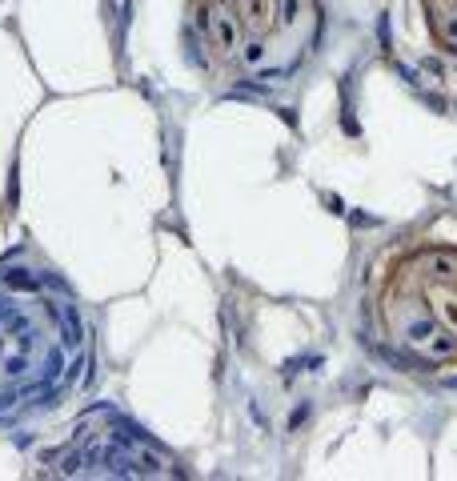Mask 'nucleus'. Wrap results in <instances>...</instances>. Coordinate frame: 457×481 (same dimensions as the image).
<instances>
[{"label":"nucleus","instance_id":"nucleus-4","mask_svg":"<svg viewBox=\"0 0 457 481\" xmlns=\"http://www.w3.org/2000/svg\"><path fill=\"white\" fill-rule=\"evenodd\" d=\"M381 40L409 85L457 109V0H381Z\"/></svg>","mask_w":457,"mask_h":481},{"label":"nucleus","instance_id":"nucleus-2","mask_svg":"<svg viewBox=\"0 0 457 481\" xmlns=\"http://www.w3.org/2000/svg\"><path fill=\"white\" fill-rule=\"evenodd\" d=\"M361 333L397 369L457 377V213L409 225L369 257Z\"/></svg>","mask_w":457,"mask_h":481},{"label":"nucleus","instance_id":"nucleus-1","mask_svg":"<svg viewBox=\"0 0 457 481\" xmlns=\"http://www.w3.org/2000/svg\"><path fill=\"white\" fill-rule=\"evenodd\" d=\"M97 333L85 301L32 253L0 261V429L57 417L93 385Z\"/></svg>","mask_w":457,"mask_h":481},{"label":"nucleus","instance_id":"nucleus-5","mask_svg":"<svg viewBox=\"0 0 457 481\" xmlns=\"http://www.w3.org/2000/svg\"><path fill=\"white\" fill-rule=\"evenodd\" d=\"M169 453L161 445H153L145 433L117 417L112 409H97L93 417L76 425L73 441L64 445V453H57V473H157L169 477L177 469H169Z\"/></svg>","mask_w":457,"mask_h":481},{"label":"nucleus","instance_id":"nucleus-3","mask_svg":"<svg viewBox=\"0 0 457 481\" xmlns=\"http://www.w3.org/2000/svg\"><path fill=\"white\" fill-rule=\"evenodd\" d=\"M321 0H189L185 40L209 85L273 97L317 49Z\"/></svg>","mask_w":457,"mask_h":481}]
</instances>
